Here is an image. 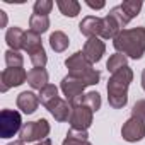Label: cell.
<instances>
[{
    "mask_svg": "<svg viewBox=\"0 0 145 145\" xmlns=\"http://www.w3.org/2000/svg\"><path fill=\"white\" fill-rule=\"evenodd\" d=\"M113 46L116 53H121L126 58L140 60L145 55V27L137 26L131 29H123L113 39Z\"/></svg>",
    "mask_w": 145,
    "mask_h": 145,
    "instance_id": "obj_1",
    "label": "cell"
},
{
    "mask_svg": "<svg viewBox=\"0 0 145 145\" xmlns=\"http://www.w3.org/2000/svg\"><path fill=\"white\" fill-rule=\"evenodd\" d=\"M133 80V70L130 67H123L113 74L108 80V103L114 109H121L128 103V87Z\"/></svg>",
    "mask_w": 145,
    "mask_h": 145,
    "instance_id": "obj_2",
    "label": "cell"
},
{
    "mask_svg": "<svg viewBox=\"0 0 145 145\" xmlns=\"http://www.w3.org/2000/svg\"><path fill=\"white\" fill-rule=\"evenodd\" d=\"M65 67L68 68V75L82 80L86 86H96L101 79V72L94 68V65L84 56L82 51H75L65 60Z\"/></svg>",
    "mask_w": 145,
    "mask_h": 145,
    "instance_id": "obj_3",
    "label": "cell"
},
{
    "mask_svg": "<svg viewBox=\"0 0 145 145\" xmlns=\"http://www.w3.org/2000/svg\"><path fill=\"white\" fill-rule=\"evenodd\" d=\"M50 123L41 118V120H36V121H27L21 131H19V140H22L24 143L27 142H43L46 140V137L50 135Z\"/></svg>",
    "mask_w": 145,
    "mask_h": 145,
    "instance_id": "obj_4",
    "label": "cell"
},
{
    "mask_svg": "<svg viewBox=\"0 0 145 145\" xmlns=\"http://www.w3.org/2000/svg\"><path fill=\"white\" fill-rule=\"evenodd\" d=\"M22 118L16 109H2L0 113V137L10 138L22 128Z\"/></svg>",
    "mask_w": 145,
    "mask_h": 145,
    "instance_id": "obj_5",
    "label": "cell"
},
{
    "mask_svg": "<svg viewBox=\"0 0 145 145\" xmlns=\"http://www.w3.org/2000/svg\"><path fill=\"white\" fill-rule=\"evenodd\" d=\"M121 137H123V140H126V142H130V143L140 142V140L145 137V120H142V118L131 114V116L123 123Z\"/></svg>",
    "mask_w": 145,
    "mask_h": 145,
    "instance_id": "obj_6",
    "label": "cell"
},
{
    "mask_svg": "<svg viewBox=\"0 0 145 145\" xmlns=\"http://www.w3.org/2000/svg\"><path fill=\"white\" fill-rule=\"evenodd\" d=\"M92 116L94 111L91 108H87L86 104L80 106H74L72 108V116H70V128L75 130H89V126L92 125Z\"/></svg>",
    "mask_w": 145,
    "mask_h": 145,
    "instance_id": "obj_7",
    "label": "cell"
},
{
    "mask_svg": "<svg viewBox=\"0 0 145 145\" xmlns=\"http://www.w3.org/2000/svg\"><path fill=\"white\" fill-rule=\"evenodd\" d=\"M26 80H27V72L24 68H5L2 72V82H0L2 87H0V91L7 92L12 87L22 86Z\"/></svg>",
    "mask_w": 145,
    "mask_h": 145,
    "instance_id": "obj_8",
    "label": "cell"
},
{
    "mask_svg": "<svg viewBox=\"0 0 145 145\" xmlns=\"http://www.w3.org/2000/svg\"><path fill=\"white\" fill-rule=\"evenodd\" d=\"M86 87H87V86H86L82 80H79V79H75V77H70V75L63 77V79H61V86H60V89H61V92H63V96L67 97L68 103L74 101V99L79 97V96H84Z\"/></svg>",
    "mask_w": 145,
    "mask_h": 145,
    "instance_id": "obj_9",
    "label": "cell"
},
{
    "mask_svg": "<svg viewBox=\"0 0 145 145\" xmlns=\"http://www.w3.org/2000/svg\"><path fill=\"white\" fill-rule=\"evenodd\" d=\"M82 53H84V56L94 65V63L101 61L103 55L106 53V44H104V41H103L101 38H89V39L86 41V44H84Z\"/></svg>",
    "mask_w": 145,
    "mask_h": 145,
    "instance_id": "obj_10",
    "label": "cell"
},
{
    "mask_svg": "<svg viewBox=\"0 0 145 145\" xmlns=\"http://www.w3.org/2000/svg\"><path fill=\"white\" fill-rule=\"evenodd\" d=\"M46 109L50 111V114H51L56 121H60V123H63V121H70V116H72V106H70V103H68L67 99L58 97V99H55L51 104H48Z\"/></svg>",
    "mask_w": 145,
    "mask_h": 145,
    "instance_id": "obj_11",
    "label": "cell"
},
{
    "mask_svg": "<svg viewBox=\"0 0 145 145\" xmlns=\"http://www.w3.org/2000/svg\"><path fill=\"white\" fill-rule=\"evenodd\" d=\"M101 27H103V19L96 17V16H87L80 21L79 29L84 36L89 38H99L101 36Z\"/></svg>",
    "mask_w": 145,
    "mask_h": 145,
    "instance_id": "obj_12",
    "label": "cell"
},
{
    "mask_svg": "<svg viewBox=\"0 0 145 145\" xmlns=\"http://www.w3.org/2000/svg\"><path fill=\"white\" fill-rule=\"evenodd\" d=\"M123 31V24L113 16L108 14L103 17V27H101V39H114Z\"/></svg>",
    "mask_w": 145,
    "mask_h": 145,
    "instance_id": "obj_13",
    "label": "cell"
},
{
    "mask_svg": "<svg viewBox=\"0 0 145 145\" xmlns=\"http://www.w3.org/2000/svg\"><path fill=\"white\" fill-rule=\"evenodd\" d=\"M17 108L24 113V114H33L36 109H38V106H39V96H36L34 92H31V91H24V92H21L19 96H17Z\"/></svg>",
    "mask_w": 145,
    "mask_h": 145,
    "instance_id": "obj_14",
    "label": "cell"
},
{
    "mask_svg": "<svg viewBox=\"0 0 145 145\" xmlns=\"http://www.w3.org/2000/svg\"><path fill=\"white\" fill-rule=\"evenodd\" d=\"M27 84L33 89L41 91L43 87L48 86V72L44 68H31L27 72Z\"/></svg>",
    "mask_w": 145,
    "mask_h": 145,
    "instance_id": "obj_15",
    "label": "cell"
},
{
    "mask_svg": "<svg viewBox=\"0 0 145 145\" xmlns=\"http://www.w3.org/2000/svg\"><path fill=\"white\" fill-rule=\"evenodd\" d=\"M24 34H26V31H22V29L17 27V26L9 27L7 33H5V41H7V44H9V50H14V51L22 50Z\"/></svg>",
    "mask_w": 145,
    "mask_h": 145,
    "instance_id": "obj_16",
    "label": "cell"
},
{
    "mask_svg": "<svg viewBox=\"0 0 145 145\" xmlns=\"http://www.w3.org/2000/svg\"><path fill=\"white\" fill-rule=\"evenodd\" d=\"M43 48V43H41V34H38V33H34V31H26V34H24V41H22V50L24 51H27L29 55H33V53H36L38 50H41Z\"/></svg>",
    "mask_w": 145,
    "mask_h": 145,
    "instance_id": "obj_17",
    "label": "cell"
},
{
    "mask_svg": "<svg viewBox=\"0 0 145 145\" xmlns=\"http://www.w3.org/2000/svg\"><path fill=\"white\" fill-rule=\"evenodd\" d=\"M68 44H70V39L63 31H55L50 34V46L55 53H63L68 48Z\"/></svg>",
    "mask_w": 145,
    "mask_h": 145,
    "instance_id": "obj_18",
    "label": "cell"
},
{
    "mask_svg": "<svg viewBox=\"0 0 145 145\" xmlns=\"http://www.w3.org/2000/svg\"><path fill=\"white\" fill-rule=\"evenodd\" d=\"M89 140V133L87 130H75V128H70L67 131L65 140L61 142V145H82L84 142Z\"/></svg>",
    "mask_w": 145,
    "mask_h": 145,
    "instance_id": "obj_19",
    "label": "cell"
},
{
    "mask_svg": "<svg viewBox=\"0 0 145 145\" xmlns=\"http://www.w3.org/2000/svg\"><path fill=\"white\" fill-rule=\"evenodd\" d=\"M56 5L65 17H75L80 12V4L77 0H56Z\"/></svg>",
    "mask_w": 145,
    "mask_h": 145,
    "instance_id": "obj_20",
    "label": "cell"
},
{
    "mask_svg": "<svg viewBox=\"0 0 145 145\" xmlns=\"http://www.w3.org/2000/svg\"><path fill=\"white\" fill-rule=\"evenodd\" d=\"M29 27L31 31L38 33V34H43L50 29V17L48 16H38V14H33L29 17Z\"/></svg>",
    "mask_w": 145,
    "mask_h": 145,
    "instance_id": "obj_21",
    "label": "cell"
},
{
    "mask_svg": "<svg viewBox=\"0 0 145 145\" xmlns=\"http://www.w3.org/2000/svg\"><path fill=\"white\" fill-rule=\"evenodd\" d=\"M123 67H128V58L125 55H121V53L111 55L109 60H108V63H106V68H108V72H111V75L116 74L118 70H121Z\"/></svg>",
    "mask_w": 145,
    "mask_h": 145,
    "instance_id": "obj_22",
    "label": "cell"
},
{
    "mask_svg": "<svg viewBox=\"0 0 145 145\" xmlns=\"http://www.w3.org/2000/svg\"><path fill=\"white\" fill-rule=\"evenodd\" d=\"M38 96H39V101H41V104H43L44 108H46L48 104H51L55 99L60 97V96H58V87L53 86V84H48L46 87H43Z\"/></svg>",
    "mask_w": 145,
    "mask_h": 145,
    "instance_id": "obj_23",
    "label": "cell"
},
{
    "mask_svg": "<svg viewBox=\"0 0 145 145\" xmlns=\"http://www.w3.org/2000/svg\"><path fill=\"white\" fill-rule=\"evenodd\" d=\"M5 63H7L9 68H22V65H24V56H22L19 51L7 50V51H5Z\"/></svg>",
    "mask_w": 145,
    "mask_h": 145,
    "instance_id": "obj_24",
    "label": "cell"
},
{
    "mask_svg": "<svg viewBox=\"0 0 145 145\" xmlns=\"http://www.w3.org/2000/svg\"><path fill=\"white\" fill-rule=\"evenodd\" d=\"M142 0H125V2L121 4V9L126 12V16L130 17V19H133V17H137L138 16V12L142 10Z\"/></svg>",
    "mask_w": 145,
    "mask_h": 145,
    "instance_id": "obj_25",
    "label": "cell"
},
{
    "mask_svg": "<svg viewBox=\"0 0 145 145\" xmlns=\"http://www.w3.org/2000/svg\"><path fill=\"white\" fill-rule=\"evenodd\" d=\"M84 104H86L87 108H91L94 113L99 111V109H101V104H103V101H101V94L96 92V91L84 94Z\"/></svg>",
    "mask_w": 145,
    "mask_h": 145,
    "instance_id": "obj_26",
    "label": "cell"
},
{
    "mask_svg": "<svg viewBox=\"0 0 145 145\" xmlns=\"http://www.w3.org/2000/svg\"><path fill=\"white\" fill-rule=\"evenodd\" d=\"M29 58H31V63H33L34 68H44V65H46V61H48V55H46L44 48H41V50H38L36 53L29 55Z\"/></svg>",
    "mask_w": 145,
    "mask_h": 145,
    "instance_id": "obj_27",
    "label": "cell"
},
{
    "mask_svg": "<svg viewBox=\"0 0 145 145\" xmlns=\"http://www.w3.org/2000/svg\"><path fill=\"white\" fill-rule=\"evenodd\" d=\"M33 9H34V14L38 16H48L53 9V2L51 0H36Z\"/></svg>",
    "mask_w": 145,
    "mask_h": 145,
    "instance_id": "obj_28",
    "label": "cell"
},
{
    "mask_svg": "<svg viewBox=\"0 0 145 145\" xmlns=\"http://www.w3.org/2000/svg\"><path fill=\"white\" fill-rule=\"evenodd\" d=\"M109 14H113V16H114V17H116V19H118L121 24H123V27H125V26H126V24L131 21V19L126 16V12L121 9V5H116V7H113V9L109 10Z\"/></svg>",
    "mask_w": 145,
    "mask_h": 145,
    "instance_id": "obj_29",
    "label": "cell"
},
{
    "mask_svg": "<svg viewBox=\"0 0 145 145\" xmlns=\"http://www.w3.org/2000/svg\"><path fill=\"white\" fill-rule=\"evenodd\" d=\"M131 114H133V116H138V118H142V120H145V99L135 103V106H133V109H131Z\"/></svg>",
    "mask_w": 145,
    "mask_h": 145,
    "instance_id": "obj_30",
    "label": "cell"
},
{
    "mask_svg": "<svg viewBox=\"0 0 145 145\" xmlns=\"http://www.w3.org/2000/svg\"><path fill=\"white\" fill-rule=\"evenodd\" d=\"M86 4L91 7V9H96V10H101V9H104V2L103 0H99V2H92V0H86Z\"/></svg>",
    "mask_w": 145,
    "mask_h": 145,
    "instance_id": "obj_31",
    "label": "cell"
},
{
    "mask_svg": "<svg viewBox=\"0 0 145 145\" xmlns=\"http://www.w3.org/2000/svg\"><path fill=\"white\" fill-rule=\"evenodd\" d=\"M7 26V14L4 10H0V27H5Z\"/></svg>",
    "mask_w": 145,
    "mask_h": 145,
    "instance_id": "obj_32",
    "label": "cell"
},
{
    "mask_svg": "<svg viewBox=\"0 0 145 145\" xmlns=\"http://www.w3.org/2000/svg\"><path fill=\"white\" fill-rule=\"evenodd\" d=\"M36 145H53V142H51L50 138H46V140H43V142H38Z\"/></svg>",
    "mask_w": 145,
    "mask_h": 145,
    "instance_id": "obj_33",
    "label": "cell"
},
{
    "mask_svg": "<svg viewBox=\"0 0 145 145\" xmlns=\"http://www.w3.org/2000/svg\"><path fill=\"white\" fill-rule=\"evenodd\" d=\"M7 145H24V142H22V140H14V142H10V143H7Z\"/></svg>",
    "mask_w": 145,
    "mask_h": 145,
    "instance_id": "obj_34",
    "label": "cell"
},
{
    "mask_svg": "<svg viewBox=\"0 0 145 145\" xmlns=\"http://www.w3.org/2000/svg\"><path fill=\"white\" fill-rule=\"evenodd\" d=\"M142 87H143V91H145V68H143V72H142Z\"/></svg>",
    "mask_w": 145,
    "mask_h": 145,
    "instance_id": "obj_35",
    "label": "cell"
},
{
    "mask_svg": "<svg viewBox=\"0 0 145 145\" xmlns=\"http://www.w3.org/2000/svg\"><path fill=\"white\" fill-rule=\"evenodd\" d=\"M82 145H92V143H91V142H89V140H87V142H84V143H82Z\"/></svg>",
    "mask_w": 145,
    "mask_h": 145,
    "instance_id": "obj_36",
    "label": "cell"
}]
</instances>
